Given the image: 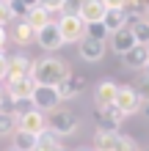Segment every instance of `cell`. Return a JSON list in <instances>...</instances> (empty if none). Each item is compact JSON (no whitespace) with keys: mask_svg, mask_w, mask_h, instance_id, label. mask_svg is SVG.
Listing matches in <instances>:
<instances>
[{"mask_svg":"<svg viewBox=\"0 0 149 151\" xmlns=\"http://www.w3.org/2000/svg\"><path fill=\"white\" fill-rule=\"evenodd\" d=\"M72 74L69 72V63L64 58H55V55H44L39 60H33V83L39 88H58L64 80Z\"/></svg>","mask_w":149,"mask_h":151,"instance_id":"6da1fadb","label":"cell"},{"mask_svg":"<svg viewBox=\"0 0 149 151\" xmlns=\"http://www.w3.org/2000/svg\"><path fill=\"white\" fill-rule=\"evenodd\" d=\"M8 77V58H6V52H0V83Z\"/></svg>","mask_w":149,"mask_h":151,"instance_id":"1f68e13d","label":"cell"},{"mask_svg":"<svg viewBox=\"0 0 149 151\" xmlns=\"http://www.w3.org/2000/svg\"><path fill=\"white\" fill-rule=\"evenodd\" d=\"M108 36H110V33H108V28H105L102 22H97V25H86V39L105 44V39H108Z\"/></svg>","mask_w":149,"mask_h":151,"instance_id":"484cf974","label":"cell"},{"mask_svg":"<svg viewBox=\"0 0 149 151\" xmlns=\"http://www.w3.org/2000/svg\"><path fill=\"white\" fill-rule=\"evenodd\" d=\"M144 19H146V22H149V6H146V17H144Z\"/></svg>","mask_w":149,"mask_h":151,"instance_id":"d590c367","label":"cell"},{"mask_svg":"<svg viewBox=\"0 0 149 151\" xmlns=\"http://www.w3.org/2000/svg\"><path fill=\"white\" fill-rule=\"evenodd\" d=\"M116 151H141L135 143V137H130V135H119V143H116Z\"/></svg>","mask_w":149,"mask_h":151,"instance_id":"83f0119b","label":"cell"},{"mask_svg":"<svg viewBox=\"0 0 149 151\" xmlns=\"http://www.w3.org/2000/svg\"><path fill=\"white\" fill-rule=\"evenodd\" d=\"M36 6V3H22V0H8V8H11V17L14 19H25V17L31 14V8Z\"/></svg>","mask_w":149,"mask_h":151,"instance_id":"cb8c5ba5","label":"cell"},{"mask_svg":"<svg viewBox=\"0 0 149 151\" xmlns=\"http://www.w3.org/2000/svg\"><path fill=\"white\" fill-rule=\"evenodd\" d=\"M119 132H94V151H116Z\"/></svg>","mask_w":149,"mask_h":151,"instance_id":"ac0fdd59","label":"cell"},{"mask_svg":"<svg viewBox=\"0 0 149 151\" xmlns=\"http://www.w3.org/2000/svg\"><path fill=\"white\" fill-rule=\"evenodd\" d=\"M55 25L61 30L64 44H80L86 39V22L80 19V17H58Z\"/></svg>","mask_w":149,"mask_h":151,"instance_id":"3957f363","label":"cell"},{"mask_svg":"<svg viewBox=\"0 0 149 151\" xmlns=\"http://www.w3.org/2000/svg\"><path fill=\"white\" fill-rule=\"evenodd\" d=\"M135 88V93H138V99H141V104H149V77L144 74L141 80H138V85H133Z\"/></svg>","mask_w":149,"mask_h":151,"instance_id":"4316f807","label":"cell"},{"mask_svg":"<svg viewBox=\"0 0 149 151\" xmlns=\"http://www.w3.org/2000/svg\"><path fill=\"white\" fill-rule=\"evenodd\" d=\"M6 41H8V33H6V28H0V52H3Z\"/></svg>","mask_w":149,"mask_h":151,"instance_id":"d6a6232c","label":"cell"},{"mask_svg":"<svg viewBox=\"0 0 149 151\" xmlns=\"http://www.w3.org/2000/svg\"><path fill=\"white\" fill-rule=\"evenodd\" d=\"M47 129H50V135L52 137H66V135H75L77 132V118H75V113H69V110H55L47 118Z\"/></svg>","mask_w":149,"mask_h":151,"instance_id":"7a4b0ae2","label":"cell"},{"mask_svg":"<svg viewBox=\"0 0 149 151\" xmlns=\"http://www.w3.org/2000/svg\"><path fill=\"white\" fill-rule=\"evenodd\" d=\"M33 151H66V148L61 146L58 140L50 135V132H44V135L39 137V143H36V148H33Z\"/></svg>","mask_w":149,"mask_h":151,"instance_id":"d4e9b609","label":"cell"},{"mask_svg":"<svg viewBox=\"0 0 149 151\" xmlns=\"http://www.w3.org/2000/svg\"><path fill=\"white\" fill-rule=\"evenodd\" d=\"M105 3L102 0H83L80 3V19L86 22V25H97V22H105Z\"/></svg>","mask_w":149,"mask_h":151,"instance_id":"30bf717a","label":"cell"},{"mask_svg":"<svg viewBox=\"0 0 149 151\" xmlns=\"http://www.w3.org/2000/svg\"><path fill=\"white\" fill-rule=\"evenodd\" d=\"M105 28H108V33L113 36V33H119V30H124L127 28V17H124V11H108L105 14Z\"/></svg>","mask_w":149,"mask_h":151,"instance_id":"44dd1931","label":"cell"},{"mask_svg":"<svg viewBox=\"0 0 149 151\" xmlns=\"http://www.w3.org/2000/svg\"><path fill=\"white\" fill-rule=\"evenodd\" d=\"M124 63H127L130 69H144V72H146V66H149V50L141 47V44L133 47V50L124 55Z\"/></svg>","mask_w":149,"mask_h":151,"instance_id":"e0dca14e","label":"cell"},{"mask_svg":"<svg viewBox=\"0 0 149 151\" xmlns=\"http://www.w3.org/2000/svg\"><path fill=\"white\" fill-rule=\"evenodd\" d=\"M146 50H149V47H146Z\"/></svg>","mask_w":149,"mask_h":151,"instance_id":"f35d334b","label":"cell"},{"mask_svg":"<svg viewBox=\"0 0 149 151\" xmlns=\"http://www.w3.org/2000/svg\"><path fill=\"white\" fill-rule=\"evenodd\" d=\"M77 151H94V148H77Z\"/></svg>","mask_w":149,"mask_h":151,"instance_id":"8d00e7d4","label":"cell"},{"mask_svg":"<svg viewBox=\"0 0 149 151\" xmlns=\"http://www.w3.org/2000/svg\"><path fill=\"white\" fill-rule=\"evenodd\" d=\"M11 8H8V0H0V28H6L8 22H11Z\"/></svg>","mask_w":149,"mask_h":151,"instance_id":"f546056e","label":"cell"},{"mask_svg":"<svg viewBox=\"0 0 149 151\" xmlns=\"http://www.w3.org/2000/svg\"><path fill=\"white\" fill-rule=\"evenodd\" d=\"M17 129L41 137L47 132V118H44V113H39V110H22L20 113V121H17Z\"/></svg>","mask_w":149,"mask_h":151,"instance_id":"277c9868","label":"cell"},{"mask_svg":"<svg viewBox=\"0 0 149 151\" xmlns=\"http://www.w3.org/2000/svg\"><path fill=\"white\" fill-rule=\"evenodd\" d=\"M36 44L41 50H47V52H55L64 47V39H61V30H58V25L55 22H50L44 30H39L36 33Z\"/></svg>","mask_w":149,"mask_h":151,"instance_id":"9c48e42d","label":"cell"},{"mask_svg":"<svg viewBox=\"0 0 149 151\" xmlns=\"http://www.w3.org/2000/svg\"><path fill=\"white\" fill-rule=\"evenodd\" d=\"M146 77H149V66H146Z\"/></svg>","mask_w":149,"mask_h":151,"instance_id":"74e56055","label":"cell"},{"mask_svg":"<svg viewBox=\"0 0 149 151\" xmlns=\"http://www.w3.org/2000/svg\"><path fill=\"white\" fill-rule=\"evenodd\" d=\"M83 85H86V77H75V74H69L64 83L55 88V91H58V99H61V102H69V99H75V96H80Z\"/></svg>","mask_w":149,"mask_h":151,"instance_id":"4fadbf2b","label":"cell"},{"mask_svg":"<svg viewBox=\"0 0 149 151\" xmlns=\"http://www.w3.org/2000/svg\"><path fill=\"white\" fill-rule=\"evenodd\" d=\"M11 148L14 151H33V148H36V143H39V137L36 135H28V132H20V129H17L14 132V135H11Z\"/></svg>","mask_w":149,"mask_h":151,"instance_id":"d6986e66","label":"cell"},{"mask_svg":"<svg viewBox=\"0 0 149 151\" xmlns=\"http://www.w3.org/2000/svg\"><path fill=\"white\" fill-rule=\"evenodd\" d=\"M33 39H36V33L31 30V25H28V22H17V28H14V41L20 44V47H28Z\"/></svg>","mask_w":149,"mask_h":151,"instance_id":"603a6c76","label":"cell"},{"mask_svg":"<svg viewBox=\"0 0 149 151\" xmlns=\"http://www.w3.org/2000/svg\"><path fill=\"white\" fill-rule=\"evenodd\" d=\"M121 115H135V113H141V99H138V93H135V88L133 85H119V93H116V104H113Z\"/></svg>","mask_w":149,"mask_h":151,"instance_id":"5b68a950","label":"cell"},{"mask_svg":"<svg viewBox=\"0 0 149 151\" xmlns=\"http://www.w3.org/2000/svg\"><path fill=\"white\" fill-rule=\"evenodd\" d=\"M11 151H14V148H11Z\"/></svg>","mask_w":149,"mask_h":151,"instance_id":"ab89813d","label":"cell"},{"mask_svg":"<svg viewBox=\"0 0 149 151\" xmlns=\"http://www.w3.org/2000/svg\"><path fill=\"white\" fill-rule=\"evenodd\" d=\"M102 3H105V11H124L127 0H102Z\"/></svg>","mask_w":149,"mask_h":151,"instance_id":"4dcf8cb0","label":"cell"},{"mask_svg":"<svg viewBox=\"0 0 149 151\" xmlns=\"http://www.w3.org/2000/svg\"><path fill=\"white\" fill-rule=\"evenodd\" d=\"M110 47H113V52H116V55H121V58H124L133 47H138V44H135V39H133V30H130V28H124V30L113 33V36H110Z\"/></svg>","mask_w":149,"mask_h":151,"instance_id":"5bb4252c","label":"cell"},{"mask_svg":"<svg viewBox=\"0 0 149 151\" xmlns=\"http://www.w3.org/2000/svg\"><path fill=\"white\" fill-rule=\"evenodd\" d=\"M116 93H119V85L113 83V80L97 83V88H94V104H97V110L113 107V104H116Z\"/></svg>","mask_w":149,"mask_h":151,"instance_id":"52a82bcc","label":"cell"},{"mask_svg":"<svg viewBox=\"0 0 149 151\" xmlns=\"http://www.w3.org/2000/svg\"><path fill=\"white\" fill-rule=\"evenodd\" d=\"M41 8L52 17V14H61L64 11V0H41Z\"/></svg>","mask_w":149,"mask_h":151,"instance_id":"f1b7e54d","label":"cell"},{"mask_svg":"<svg viewBox=\"0 0 149 151\" xmlns=\"http://www.w3.org/2000/svg\"><path fill=\"white\" fill-rule=\"evenodd\" d=\"M141 113H144L146 118H149V104H144V107H141Z\"/></svg>","mask_w":149,"mask_h":151,"instance_id":"e575fe53","label":"cell"},{"mask_svg":"<svg viewBox=\"0 0 149 151\" xmlns=\"http://www.w3.org/2000/svg\"><path fill=\"white\" fill-rule=\"evenodd\" d=\"M31 104H33V110H39V113H55L58 110V104H61V99H58V91L55 88H33V96H31Z\"/></svg>","mask_w":149,"mask_h":151,"instance_id":"8992f818","label":"cell"},{"mask_svg":"<svg viewBox=\"0 0 149 151\" xmlns=\"http://www.w3.org/2000/svg\"><path fill=\"white\" fill-rule=\"evenodd\" d=\"M17 121H20V113H14V110H0V137L14 135V132H17Z\"/></svg>","mask_w":149,"mask_h":151,"instance_id":"ffe728a7","label":"cell"},{"mask_svg":"<svg viewBox=\"0 0 149 151\" xmlns=\"http://www.w3.org/2000/svg\"><path fill=\"white\" fill-rule=\"evenodd\" d=\"M127 28L133 30L135 44H141V47H149V22H146V19H135V22H130Z\"/></svg>","mask_w":149,"mask_h":151,"instance_id":"7402d4cb","label":"cell"},{"mask_svg":"<svg viewBox=\"0 0 149 151\" xmlns=\"http://www.w3.org/2000/svg\"><path fill=\"white\" fill-rule=\"evenodd\" d=\"M94 121H97L100 132H119L124 115H121L116 107H108V110H97V113H94Z\"/></svg>","mask_w":149,"mask_h":151,"instance_id":"8fae6325","label":"cell"},{"mask_svg":"<svg viewBox=\"0 0 149 151\" xmlns=\"http://www.w3.org/2000/svg\"><path fill=\"white\" fill-rule=\"evenodd\" d=\"M6 88H8V99H11V104H22V102H31L36 83H33V77H28V80H20V83H8Z\"/></svg>","mask_w":149,"mask_h":151,"instance_id":"7c38bea8","label":"cell"},{"mask_svg":"<svg viewBox=\"0 0 149 151\" xmlns=\"http://www.w3.org/2000/svg\"><path fill=\"white\" fill-rule=\"evenodd\" d=\"M77 52H80V58L86 60V63H97V60H102V55H105V44L83 39L80 44H77Z\"/></svg>","mask_w":149,"mask_h":151,"instance_id":"9a60e30c","label":"cell"},{"mask_svg":"<svg viewBox=\"0 0 149 151\" xmlns=\"http://www.w3.org/2000/svg\"><path fill=\"white\" fill-rule=\"evenodd\" d=\"M33 74V60L28 55H14L8 58V83H20V80H28Z\"/></svg>","mask_w":149,"mask_h":151,"instance_id":"ba28073f","label":"cell"},{"mask_svg":"<svg viewBox=\"0 0 149 151\" xmlns=\"http://www.w3.org/2000/svg\"><path fill=\"white\" fill-rule=\"evenodd\" d=\"M22 22H28V25H31V30H33V33H39V30H44L47 25H50V22H55V19H52V17L44 11V8H41V3H36V6L31 8V14L25 17Z\"/></svg>","mask_w":149,"mask_h":151,"instance_id":"2e32d148","label":"cell"},{"mask_svg":"<svg viewBox=\"0 0 149 151\" xmlns=\"http://www.w3.org/2000/svg\"><path fill=\"white\" fill-rule=\"evenodd\" d=\"M3 104H6V88L0 85V110H3Z\"/></svg>","mask_w":149,"mask_h":151,"instance_id":"836d02e7","label":"cell"}]
</instances>
